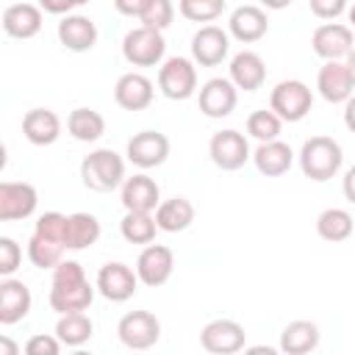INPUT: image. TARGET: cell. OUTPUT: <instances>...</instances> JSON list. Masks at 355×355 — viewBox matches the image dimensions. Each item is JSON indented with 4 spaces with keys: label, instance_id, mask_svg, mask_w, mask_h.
<instances>
[{
    "label": "cell",
    "instance_id": "cell-1",
    "mask_svg": "<svg viewBox=\"0 0 355 355\" xmlns=\"http://www.w3.org/2000/svg\"><path fill=\"white\" fill-rule=\"evenodd\" d=\"M94 288L78 261H61L53 269V280H50V308L55 313L89 311L94 300Z\"/></svg>",
    "mask_w": 355,
    "mask_h": 355
},
{
    "label": "cell",
    "instance_id": "cell-2",
    "mask_svg": "<svg viewBox=\"0 0 355 355\" xmlns=\"http://www.w3.org/2000/svg\"><path fill=\"white\" fill-rule=\"evenodd\" d=\"M297 158H300V169L305 178L324 183L338 175L344 164V150L333 136H311L302 141Z\"/></svg>",
    "mask_w": 355,
    "mask_h": 355
},
{
    "label": "cell",
    "instance_id": "cell-3",
    "mask_svg": "<svg viewBox=\"0 0 355 355\" xmlns=\"http://www.w3.org/2000/svg\"><path fill=\"white\" fill-rule=\"evenodd\" d=\"M80 180L86 189L108 194L125 183V158L111 147H97L80 161Z\"/></svg>",
    "mask_w": 355,
    "mask_h": 355
},
{
    "label": "cell",
    "instance_id": "cell-4",
    "mask_svg": "<svg viewBox=\"0 0 355 355\" xmlns=\"http://www.w3.org/2000/svg\"><path fill=\"white\" fill-rule=\"evenodd\" d=\"M164 53H166L164 31L139 25V28L128 31L122 39V55L133 67H158V64H164Z\"/></svg>",
    "mask_w": 355,
    "mask_h": 355
},
{
    "label": "cell",
    "instance_id": "cell-5",
    "mask_svg": "<svg viewBox=\"0 0 355 355\" xmlns=\"http://www.w3.org/2000/svg\"><path fill=\"white\" fill-rule=\"evenodd\" d=\"M269 108L283 119V122H300L311 114L313 108V92L308 89V83L297 80V78H288V80H280L272 94H269Z\"/></svg>",
    "mask_w": 355,
    "mask_h": 355
},
{
    "label": "cell",
    "instance_id": "cell-6",
    "mask_svg": "<svg viewBox=\"0 0 355 355\" xmlns=\"http://www.w3.org/2000/svg\"><path fill=\"white\" fill-rule=\"evenodd\" d=\"M158 89L166 100H189L197 92L194 58H186V55L164 58V64L158 69Z\"/></svg>",
    "mask_w": 355,
    "mask_h": 355
},
{
    "label": "cell",
    "instance_id": "cell-7",
    "mask_svg": "<svg viewBox=\"0 0 355 355\" xmlns=\"http://www.w3.org/2000/svg\"><path fill=\"white\" fill-rule=\"evenodd\" d=\"M208 155H211V161H214L222 172H236V169H241V166L252 158L247 136L239 133V130H233V128L219 130V133L211 136V141H208Z\"/></svg>",
    "mask_w": 355,
    "mask_h": 355
},
{
    "label": "cell",
    "instance_id": "cell-8",
    "mask_svg": "<svg viewBox=\"0 0 355 355\" xmlns=\"http://www.w3.org/2000/svg\"><path fill=\"white\" fill-rule=\"evenodd\" d=\"M116 336L128 349H150L161 338V319L150 311H130L119 319Z\"/></svg>",
    "mask_w": 355,
    "mask_h": 355
},
{
    "label": "cell",
    "instance_id": "cell-9",
    "mask_svg": "<svg viewBox=\"0 0 355 355\" xmlns=\"http://www.w3.org/2000/svg\"><path fill=\"white\" fill-rule=\"evenodd\" d=\"M311 47L324 61H344L355 47V33L344 22H324L311 33Z\"/></svg>",
    "mask_w": 355,
    "mask_h": 355
},
{
    "label": "cell",
    "instance_id": "cell-10",
    "mask_svg": "<svg viewBox=\"0 0 355 355\" xmlns=\"http://www.w3.org/2000/svg\"><path fill=\"white\" fill-rule=\"evenodd\" d=\"M39 205V191L25 180H3L0 183V222L28 219Z\"/></svg>",
    "mask_w": 355,
    "mask_h": 355
},
{
    "label": "cell",
    "instance_id": "cell-11",
    "mask_svg": "<svg viewBox=\"0 0 355 355\" xmlns=\"http://www.w3.org/2000/svg\"><path fill=\"white\" fill-rule=\"evenodd\" d=\"M139 275L128 266V263H122V261H108V263H103L100 266V272H97V291L108 300V302H125V300H130L133 294H136V288H139Z\"/></svg>",
    "mask_w": 355,
    "mask_h": 355
},
{
    "label": "cell",
    "instance_id": "cell-12",
    "mask_svg": "<svg viewBox=\"0 0 355 355\" xmlns=\"http://www.w3.org/2000/svg\"><path fill=\"white\" fill-rule=\"evenodd\" d=\"M125 155L139 169H155L169 158V139L158 130H139L128 139Z\"/></svg>",
    "mask_w": 355,
    "mask_h": 355
},
{
    "label": "cell",
    "instance_id": "cell-13",
    "mask_svg": "<svg viewBox=\"0 0 355 355\" xmlns=\"http://www.w3.org/2000/svg\"><path fill=\"white\" fill-rule=\"evenodd\" d=\"M200 344L205 352L214 355H233L244 349L247 333L236 319H214L200 330Z\"/></svg>",
    "mask_w": 355,
    "mask_h": 355
},
{
    "label": "cell",
    "instance_id": "cell-14",
    "mask_svg": "<svg viewBox=\"0 0 355 355\" xmlns=\"http://www.w3.org/2000/svg\"><path fill=\"white\" fill-rule=\"evenodd\" d=\"M175 272V252L164 244H147L136 258V275L147 288L164 286Z\"/></svg>",
    "mask_w": 355,
    "mask_h": 355
},
{
    "label": "cell",
    "instance_id": "cell-15",
    "mask_svg": "<svg viewBox=\"0 0 355 355\" xmlns=\"http://www.w3.org/2000/svg\"><path fill=\"white\" fill-rule=\"evenodd\" d=\"M230 53V33L219 25H202L191 36V58L200 67H219Z\"/></svg>",
    "mask_w": 355,
    "mask_h": 355
},
{
    "label": "cell",
    "instance_id": "cell-16",
    "mask_svg": "<svg viewBox=\"0 0 355 355\" xmlns=\"http://www.w3.org/2000/svg\"><path fill=\"white\" fill-rule=\"evenodd\" d=\"M236 103H239V89L230 78H211L200 89V111L208 119L230 116Z\"/></svg>",
    "mask_w": 355,
    "mask_h": 355
},
{
    "label": "cell",
    "instance_id": "cell-17",
    "mask_svg": "<svg viewBox=\"0 0 355 355\" xmlns=\"http://www.w3.org/2000/svg\"><path fill=\"white\" fill-rule=\"evenodd\" d=\"M155 97V86L141 72H125L114 83V100L125 111H144Z\"/></svg>",
    "mask_w": 355,
    "mask_h": 355
},
{
    "label": "cell",
    "instance_id": "cell-18",
    "mask_svg": "<svg viewBox=\"0 0 355 355\" xmlns=\"http://www.w3.org/2000/svg\"><path fill=\"white\" fill-rule=\"evenodd\" d=\"M266 31H269V19L261 6H239L227 19V33L241 44H252L263 39Z\"/></svg>",
    "mask_w": 355,
    "mask_h": 355
},
{
    "label": "cell",
    "instance_id": "cell-19",
    "mask_svg": "<svg viewBox=\"0 0 355 355\" xmlns=\"http://www.w3.org/2000/svg\"><path fill=\"white\" fill-rule=\"evenodd\" d=\"M316 89H319L322 100H327V103H347L355 92V83H352L347 64L344 61H324L319 75H316Z\"/></svg>",
    "mask_w": 355,
    "mask_h": 355
},
{
    "label": "cell",
    "instance_id": "cell-20",
    "mask_svg": "<svg viewBox=\"0 0 355 355\" xmlns=\"http://www.w3.org/2000/svg\"><path fill=\"white\" fill-rule=\"evenodd\" d=\"M31 288L17 277L0 280V324H17L31 313Z\"/></svg>",
    "mask_w": 355,
    "mask_h": 355
},
{
    "label": "cell",
    "instance_id": "cell-21",
    "mask_svg": "<svg viewBox=\"0 0 355 355\" xmlns=\"http://www.w3.org/2000/svg\"><path fill=\"white\" fill-rule=\"evenodd\" d=\"M119 200L125 211H155L161 202V189L150 175L139 172L133 178H125V183L119 186Z\"/></svg>",
    "mask_w": 355,
    "mask_h": 355
},
{
    "label": "cell",
    "instance_id": "cell-22",
    "mask_svg": "<svg viewBox=\"0 0 355 355\" xmlns=\"http://www.w3.org/2000/svg\"><path fill=\"white\" fill-rule=\"evenodd\" d=\"M58 42L72 53H86L97 44V25L86 14H67L58 22Z\"/></svg>",
    "mask_w": 355,
    "mask_h": 355
},
{
    "label": "cell",
    "instance_id": "cell-23",
    "mask_svg": "<svg viewBox=\"0 0 355 355\" xmlns=\"http://www.w3.org/2000/svg\"><path fill=\"white\" fill-rule=\"evenodd\" d=\"M42 6L33 3H14L3 11V31L11 39H33L42 31Z\"/></svg>",
    "mask_w": 355,
    "mask_h": 355
},
{
    "label": "cell",
    "instance_id": "cell-24",
    "mask_svg": "<svg viewBox=\"0 0 355 355\" xmlns=\"http://www.w3.org/2000/svg\"><path fill=\"white\" fill-rule=\"evenodd\" d=\"M22 136L31 144H36V147L55 144L58 136H61V119H58V114L50 111V108H31L22 116Z\"/></svg>",
    "mask_w": 355,
    "mask_h": 355
},
{
    "label": "cell",
    "instance_id": "cell-25",
    "mask_svg": "<svg viewBox=\"0 0 355 355\" xmlns=\"http://www.w3.org/2000/svg\"><path fill=\"white\" fill-rule=\"evenodd\" d=\"M252 164L261 175L266 178H280L291 169L294 164V150L280 141V139H272V141H258L255 153H252Z\"/></svg>",
    "mask_w": 355,
    "mask_h": 355
},
{
    "label": "cell",
    "instance_id": "cell-26",
    "mask_svg": "<svg viewBox=\"0 0 355 355\" xmlns=\"http://www.w3.org/2000/svg\"><path fill=\"white\" fill-rule=\"evenodd\" d=\"M230 80L241 92H255L266 80V64L255 50H241L230 58Z\"/></svg>",
    "mask_w": 355,
    "mask_h": 355
},
{
    "label": "cell",
    "instance_id": "cell-27",
    "mask_svg": "<svg viewBox=\"0 0 355 355\" xmlns=\"http://www.w3.org/2000/svg\"><path fill=\"white\" fill-rule=\"evenodd\" d=\"M319 324L316 322H308V319H294L283 327L280 333V352L286 355H305V352H313L319 347Z\"/></svg>",
    "mask_w": 355,
    "mask_h": 355
},
{
    "label": "cell",
    "instance_id": "cell-28",
    "mask_svg": "<svg viewBox=\"0 0 355 355\" xmlns=\"http://www.w3.org/2000/svg\"><path fill=\"white\" fill-rule=\"evenodd\" d=\"M155 222H158V230L164 233H183L194 222V205L186 197L161 200L155 208Z\"/></svg>",
    "mask_w": 355,
    "mask_h": 355
},
{
    "label": "cell",
    "instance_id": "cell-29",
    "mask_svg": "<svg viewBox=\"0 0 355 355\" xmlns=\"http://www.w3.org/2000/svg\"><path fill=\"white\" fill-rule=\"evenodd\" d=\"M100 239V222L94 214H86V211H78V214H69L67 219V250H89L92 244H97Z\"/></svg>",
    "mask_w": 355,
    "mask_h": 355
},
{
    "label": "cell",
    "instance_id": "cell-30",
    "mask_svg": "<svg viewBox=\"0 0 355 355\" xmlns=\"http://www.w3.org/2000/svg\"><path fill=\"white\" fill-rule=\"evenodd\" d=\"M94 322L89 319L86 311H72V313H58L55 322V336L61 338L64 347H80L92 338Z\"/></svg>",
    "mask_w": 355,
    "mask_h": 355
},
{
    "label": "cell",
    "instance_id": "cell-31",
    "mask_svg": "<svg viewBox=\"0 0 355 355\" xmlns=\"http://www.w3.org/2000/svg\"><path fill=\"white\" fill-rule=\"evenodd\" d=\"M67 130L75 141H83V144H92L97 141L103 133H105V119L100 111H92V108H75L69 111L67 116Z\"/></svg>",
    "mask_w": 355,
    "mask_h": 355
},
{
    "label": "cell",
    "instance_id": "cell-32",
    "mask_svg": "<svg viewBox=\"0 0 355 355\" xmlns=\"http://www.w3.org/2000/svg\"><path fill=\"white\" fill-rule=\"evenodd\" d=\"M316 233L324 239V241H347L352 233H355V219L349 211L344 208H324L319 216H316Z\"/></svg>",
    "mask_w": 355,
    "mask_h": 355
},
{
    "label": "cell",
    "instance_id": "cell-33",
    "mask_svg": "<svg viewBox=\"0 0 355 355\" xmlns=\"http://www.w3.org/2000/svg\"><path fill=\"white\" fill-rule=\"evenodd\" d=\"M119 233L130 244H150L158 233V222H155L153 211H125V216L119 222Z\"/></svg>",
    "mask_w": 355,
    "mask_h": 355
},
{
    "label": "cell",
    "instance_id": "cell-34",
    "mask_svg": "<svg viewBox=\"0 0 355 355\" xmlns=\"http://www.w3.org/2000/svg\"><path fill=\"white\" fill-rule=\"evenodd\" d=\"M64 252H67L64 244L50 241V239L39 236V233H33L28 239V258H31V263L36 269H55L64 261Z\"/></svg>",
    "mask_w": 355,
    "mask_h": 355
},
{
    "label": "cell",
    "instance_id": "cell-35",
    "mask_svg": "<svg viewBox=\"0 0 355 355\" xmlns=\"http://www.w3.org/2000/svg\"><path fill=\"white\" fill-rule=\"evenodd\" d=\"M280 130H283V119L269 108H258V111H252L250 116H247V133L255 139V141H272V139H277L280 136Z\"/></svg>",
    "mask_w": 355,
    "mask_h": 355
},
{
    "label": "cell",
    "instance_id": "cell-36",
    "mask_svg": "<svg viewBox=\"0 0 355 355\" xmlns=\"http://www.w3.org/2000/svg\"><path fill=\"white\" fill-rule=\"evenodd\" d=\"M178 11L189 22H214L225 11V0H178Z\"/></svg>",
    "mask_w": 355,
    "mask_h": 355
},
{
    "label": "cell",
    "instance_id": "cell-37",
    "mask_svg": "<svg viewBox=\"0 0 355 355\" xmlns=\"http://www.w3.org/2000/svg\"><path fill=\"white\" fill-rule=\"evenodd\" d=\"M67 219H69L67 214L47 211V214H42V216L36 219L33 233H39V236H44V239L58 241V244H64V247H67Z\"/></svg>",
    "mask_w": 355,
    "mask_h": 355
},
{
    "label": "cell",
    "instance_id": "cell-38",
    "mask_svg": "<svg viewBox=\"0 0 355 355\" xmlns=\"http://www.w3.org/2000/svg\"><path fill=\"white\" fill-rule=\"evenodd\" d=\"M172 19H175V3L172 0H153L147 6V11L139 17L141 25L155 28V31H166L172 25Z\"/></svg>",
    "mask_w": 355,
    "mask_h": 355
},
{
    "label": "cell",
    "instance_id": "cell-39",
    "mask_svg": "<svg viewBox=\"0 0 355 355\" xmlns=\"http://www.w3.org/2000/svg\"><path fill=\"white\" fill-rule=\"evenodd\" d=\"M22 263V247L11 236H0V275L11 277Z\"/></svg>",
    "mask_w": 355,
    "mask_h": 355
},
{
    "label": "cell",
    "instance_id": "cell-40",
    "mask_svg": "<svg viewBox=\"0 0 355 355\" xmlns=\"http://www.w3.org/2000/svg\"><path fill=\"white\" fill-rule=\"evenodd\" d=\"M25 352L28 355H58L61 352V338L53 333H36L25 341Z\"/></svg>",
    "mask_w": 355,
    "mask_h": 355
},
{
    "label": "cell",
    "instance_id": "cell-41",
    "mask_svg": "<svg viewBox=\"0 0 355 355\" xmlns=\"http://www.w3.org/2000/svg\"><path fill=\"white\" fill-rule=\"evenodd\" d=\"M308 8L319 19H338L341 14H347L349 3L347 0H308Z\"/></svg>",
    "mask_w": 355,
    "mask_h": 355
},
{
    "label": "cell",
    "instance_id": "cell-42",
    "mask_svg": "<svg viewBox=\"0 0 355 355\" xmlns=\"http://www.w3.org/2000/svg\"><path fill=\"white\" fill-rule=\"evenodd\" d=\"M86 3H89V0H39L42 11H47V14H58V17H67V14H72L75 8L86 6Z\"/></svg>",
    "mask_w": 355,
    "mask_h": 355
},
{
    "label": "cell",
    "instance_id": "cell-43",
    "mask_svg": "<svg viewBox=\"0 0 355 355\" xmlns=\"http://www.w3.org/2000/svg\"><path fill=\"white\" fill-rule=\"evenodd\" d=\"M153 0H114V8L122 17H141Z\"/></svg>",
    "mask_w": 355,
    "mask_h": 355
},
{
    "label": "cell",
    "instance_id": "cell-44",
    "mask_svg": "<svg viewBox=\"0 0 355 355\" xmlns=\"http://www.w3.org/2000/svg\"><path fill=\"white\" fill-rule=\"evenodd\" d=\"M341 191H344V197L355 205V164L344 172V180H341Z\"/></svg>",
    "mask_w": 355,
    "mask_h": 355
},
{
    "label": "cell",
    "instance_id": "cell-45",
    "mask_svg": "<svg viewBox=\"0 0 355 355\" xmlns=\"http://www.w3.org/2000/svg\"><path fill=\"white\" fill-rule=\"evenodd\" d=\"M344 125L349 133H355V94L344 103Z\"/></svg>",
    "mask_w": 355,
    "mask_h": 355
},
{
    "label": "cell",
    "instance_id": "cell-46",
    "mask_svg": "<svg viewBox=\"0 0 355 355\" xmlns=\"http://www.w3.org/2000/svg\"><path fill=\"white\" fill-rule=\"evenodd\" d=\"M263 8H272V11H283V8H288L294 0H258Z\"/></svg>",
    "mask_w": 355,
    "mask_h": 355
},
{
    "label": "cell",
    "instance_id": "cell-47",
    "mask_svg": "<svg viewBox=\"0 0 355 355\" xmlns=\"http://www.w3.org/2000/svg\"><path fill=\"white\" fill-rule=\"evenodd\" d=\"M17 352H19V347H17L11 338L3 336V338H0V355H17Z\"/></svg>",
    "mask_w": 355,
    "mask_h": 355
},
{
    "label": "cell",
    "instance_id": "cell-48",
    "mask_svg": "<svg viewBox=\"0 0 355 355\" xmlns=\"http://www.w3.org/2000/svg\"><path fill=\"white\" fill-rule=\"evenodd\" d=\"M344 64H347V69H349V75H352V83H355V47L349 50V55L344 58Z\"/></svg>",
    "mask_w": 355,
    "mask_h": 355
},
{
    "label": "cell",
    "instance_id": "cell-49",
    "mask_svg": "<svg viewBox=\"0 0 355 355\" xmlns=\"http://www.w3.org/2000/svg\"><path fill=\"white\" fill-rule=\"evenodd\" d=\"M347 19H349V28L355 31V3H352V6L347 8Z\"/></svg>",
    "mask_w": 355,
    "mask_h": 355
}]
</instances>
